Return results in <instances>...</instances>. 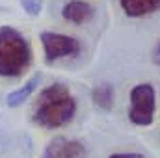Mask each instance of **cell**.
Here are the masks:
<instances>
[{"label":"cell","instance_id":"1","mask_svg":"<svg viewBox=\"0 0 160 158\" xmlns=\"http://www.w3.org/2000/svg\"><path fill=\"white\" fill-rule=\"evenodd\" d=\"M77 114V101L65 84H52L41 91L36 110L34 123L43 128H60L67 125Z\"/></svg>","mask_w":160,"mask_h":158},{"label":"cell","instance_id":"2","mask_svg":"<svg viewBox=\"0 0 160 158\" xmlns=\"http://www.w3.org/2000/svg\"><path fill=\"white\" fill-rule=\"evenodd\" d=\"M32 63V47L13 26H0V77L17 78Z\"/></svg>","mask_w":160,"mask_h":158},{"label":"cell","instance_id":"3","mask_svg":"<svg viewBox=\"0 0 160 158\" xmlns=\"http://www.w3.org/2000/svg\"><path fill=\"white\" fill-rule=\"evenodd\" d=\"M155 110H157V93L155 87L145 84H136L130 89V108H128V119L138 126H149L155 121Z\"/></svg>","mask_w":160,"mask_h":158},{"label":"cell","instance_id":"4","mask_svg":"<svg viewBox=\"0 0 160 158\" xmlns=\"http://www.w3.org/2000/svg\"><path fill=\"white\" fill-rule=\"evenodd\" d=\"M43 50H45V60L48 63L62 60V58H71L80 52V41L77 37L58 34V32H41L39 36Z\"/></svg>","mask_w":160,"mask_h":158},{"label":"cell","instance_id":"5","mask_svg":"<svg viewBox=\"0 0 160 158\" xmlns=\"http://www.w3.org/2000/svg\"><path fill=\"white\" fill-rule=\"evenodd\" d=\"M41 158H88V149L78 140L58 136L48 141Z\"/></svg>","mask_w":160,"mask_h":158},{"label":"cell","instance_id":"6","mask_svg":"<svg viewBox=\"0 0 160 158\" xmlns=\"http://www.w3.org/2000/svg\"><path fill=\"white\" fill-rule=\"evenodd\" d=\"M93 15H95V9L86 0H71L62 9V17L73 24H84V22L91 21Z\"/></svg>","mask_w":160,"mask_h":158},{"label":"cell","instance_id":"7","mask_svg":"<svg viewBox=\"0 0 160 158\" xmlns=\"http://www.w3.org/2000/svg\"><path fill=\"white\" fill-rule=\"evenodd\" d=\"M127 17H145L160 9V0H119Z\"/></svg>","mask_w":160,"mask_h":158},{"label":"cell","instance_id":"8","mask_svg":"<svg viewBox=\"0 0 160 158\" xmlns=\"http://www.w3.org/2000/svg\"><path fill=\"white\" fill-rule=\"evenodd\" d=\"M39 82H41V77H39V75H34L32 78L22 86V87H19V89L11 91V93L6 97V104H8L9 108H17V106H21V104H24V102L32 97V93L38 89Z\"/></svg>","mask_w":160,"mask_h":158},{"label":"cell","instance_id":"9","mask_svg":"<svg viewBox=\"0 0 160 158\" xmlns=\"http://www.w3.org/2000/svg\"><path fill=\"white\" fill-rule=\"evenodd\" d=\"M91 99H93V104L101 110H112L114 108V99H116V91L110 84L102 82V84H97L91 91Z\"/></svg>","mask_w":160,"mask_h":158},{"label":"cell","instance_id":"10","mask_svg":"<svg viewBox=\"0 0 160 158\" xmlns=\"http://www.w3.org/2000/svg\"><path fill=\"white\" fill-rule=\"evenodd\" d=\"M19 2H21V7L32 17L39 15L43 9V0H19Z\"/></svg>","mask_w":160,"mask_h":158},{"label":"cell","instance_id":"11","mask_svg":"<svg viewBox=\"0 0 160 158\" xmlns=\"http://www.w3.org/2000/svg\"><path fill=\"white\" fill-rule=\"evenodd\" d=\"M108 158H145V156L140 155V153H114Z\"/></svg>","mask_w":160,"mask_h":158},{"label":"cell","instance_id":"12","mask_svg":"<svg viewBox=\"0 0 160 158\" xmlns=\"http://www.w3.org/2000/svg\"><path fill=\"white\" fill-rule=\"evenodd\" d=\"M151 56H153V63H155V65H160V41L155 45V48H153V54H151Z\"/></svg>","mask_w":160,"mask_h":158}]
</instances>
